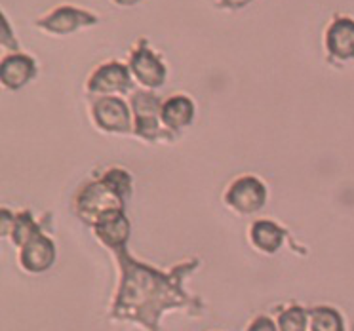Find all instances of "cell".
Listing matches in <instances>:
<instances>
[{
    "mask_svg": "<svg viewBox=\"0 0 354 331\" xmlns=\"http://www.w3.org/2000/svg\"><path fill=\"white\" fill-rule=\"evenodd\" d=\"M118 263L122 269V280L113 305L115 320H130L141 323L147 331H158V320L168 308H181L194 305V301L183 292L181 280L193 265H181L171 274H162L133 261L126 249H118Z\"/></svg>",
    "mask_w": 354,
    "mask_h": 331,
    "instance_id": "obj_1",
    "label": "cell"
},
{
    "mask_svg": "<svg viewBox=\"0 0 354 331\" xmlns=\"http://www.w3.org/2000/svg\"><path fill=\"white\" fill-rule=\"evenodd\" d=\"M124 187L128 189L130 181L122 171H111L105 181L88 185L78 196V211L86 219L97 223L101 217L109 214L122 211L124 208Z\"/></svg>",
    "mask_w": 354,
    "mask_h": 331,
    "instance_id": "obj_2",
    "label": "cell"
},
{
    "mask_svg": "<svg viewBox=\"0 0 354 331\" xmlns=\"http://www.w3.org/2000/svg\"><path fill=\"white\" fill-rule=\"evenodd\" d=\"M265 198L267 191L261 181L255 178H242L234 181L227 193V204L242 216L259 211L265 206Z\"/></svg>",
    "mask_w": 354,
    "mask_h": 331,
    "instance_id": "obj_3",
    "label": "cell"
},
{
    "mask_svg": "<svg viewBox=\"0 0 354 331\" xmlns=\"http://www.w3.org/2000/svg\"><path fill=\"white\" fill-rule=\"evenodd\" d=\"M131 78L128 67H124L122 63H107L101 65L100 69L93 73V77L88 82V90L92 93L100 95H111V93L126 92L130 90Z\"/></svg>",
    "mask_w": 354,
    "mask_h": 331,
    "instance_id": "obj_4",
    "label": "cell"
},
{
    "mask_svg": "<svg viewBox=\"0 0 354 331\" xmlns=\"http://www.w3.org/2000/svg\"><path fill=\"white\" fill-rule=\"evenodd\" d=\"M97 21L95 16L88 14L84 10L71 8V6H63L52 12L50 16L40 19L39 27L48 32H54V35H71V32L78 31L82 27L93 25Z\"/></svg>",
    "mask_w": 354,
    "mask_h": 331,
    "instance_id": "obj_5",
    "label": "cell"
},
{
    "mask_svg": "<svg viewBox=\"0 0 354 331\" xmlns=\"http://www.w3.org/2000/svg\"><path fill=\"white\" fill-rule=\"evenodd\" d=\"M130 70L131 75L139 80V84L151 88V90L160 88L166 80V67L147 46H141L136 54L131 55Z\"/></svg>",
    "mask_w": 354,
    "mask_h": 331,
    "instance_id": "obj_6",
    "label": "cell"
},
{
    "mask_svg": "<svg viewBox=\"0 0 354 331\" xmlns=\"http://www.w3.org/2000/svg\"><path fill=\"white\" fill-rule=\"evenodd\" d=\"M93 118L105 131L124 133L130 130V111L118 97H103L93 105Z\"/></svg>",
    "mask_w": 354,
    "mask_h": 331,
    "instance_id": "obj_7",
    "label": "cell"
},
{
    "mask_svg": "<svg viewBox=\"0 0 354 331\" xmlns=\"http://www.w3.org/2000/svg\"><path fill=\"white\" fill-rule=\"evenodd\" d=\"M35 75H37L35 62L21 54L8 55L0 67V78L6 90H21L27 82H31Z\"/></svg>",
    "mask_w": 354,
    "mask_h": 331,
    "instance_id": "obj_8",
    "label": "cell"
},
{
    "mask_svg": "<svg viewBox=\"0 0 354 331\" xmlns=\"http://www.w3.org/2000/svg\"><path fill=\"white\" fill-rule=\"evenodd\" d=\"M326 46L335 59L346 62L354 57V21L341 17L333 21L326 35Z\"/></svg>",
    "mask_w": 354,
    "mask_h": 331,
    "instance_id": "obj_9",
    "label": "cell"
},
{
    "mask_svg": "<svg viewBox=\"0 0 354 331\" xmlns=\"http://www.w3.org/2000/svg\"><path fill=\"white\" fill-rule=\"evenodd\" d=\"M54 244H52V240H48L42 234L35 236L21 249V265H24V269L27 272H32V274H39V272H44V270L50 269L54 265Z\"/></svg>",
    "mask_w": 354,
    "mask_h": 331,
    "instance_id": "obj_10",
    "label": "cell"
},
{
    "mask_svg": "<svg viewBox=\"0 0 354 331\" xmlns=\"http://www.w3.org/2000/svg\"><path fill=\"white\" fill-rule=\"evenodd\" d=\"M95 232H97V236L105 246L118 249L128 240L130 225H128V219L124 217L122 211H116V214H109V216L101 217L100 221L95 223Z\"/></svg>",
    "mask_w": 354,
    "mask_h": 331,
    "instance_id": "obj_11",
    "label": "cell"
},
{
    "mask_svg": "<svg viewBox=\"0 0 354 331\" xmlns=\"http://www.w3.org/2000/svg\"><path fill=\"white\" fill-rule=\"evenodd\" d=\"M133 108H136V120H138V133L149 138L151 131H156V116L162 113V107L158 105V100L153 93L141 92L133 95Z\"/></svg>",
    "mask_w": 354,
    "mask_h": 331,
    "instance_id": "obj_12",
    "label": "cell"
},
{
    "mask_svg": "<svg viewBox=\"0 0 354 331\" xmlns=\"http://www.w3.org/2000/svg\"><path fill=\"white\" fill-rule=\"evenodd\" d=\"M162 120L164 124L171 128V130H179V128H185L189 124L193 122L194 116V105L193 101L185 97V95H176L168 100L162 105Z\"/></svg>",
    "mask_w": 354,
    "mask_h": 331,
    "instance_id": "obj_13",
    "label": "cell"
},
{
    "mask_svg": "<svg viewBox=\"0 0 354 331\" xmlns=\"http://www.w3.org/2000/svg\"><path fill=\"white\" fill-rule=\"evenodd\" d=\"M282 240H284V231L270 221H259L252 227V242L265 254H274L282 246Z\"/></svg>",
    "mask_w": 354,
    "mask_h": 331,
    "instance_id": "obj_14",
    "label": "cell"
},
{
    "mask_svg": "<svg viewBox=\"0 0 354 331\" xmlns=\"http://www.w3.org/2000/svg\"><path fill=\"white\" fill-rule=\"evenodd\" d=\"M310 331H345V328L335 308L318 307L310 312Z\"/></svg>",
    "mask_w": 354,
    "mask_h": 331,
    "instance_id": "obj_15",
    "label": "cell"
},
{
    "mask_svg": "<svg viewBox=\"0 0 354 331\" xmlns=\"http://www.w3.org/2000/svg\"><path fill=\"white\" fill-rule=\"evenodd\" d=\"M39 227L32 223V219L29 214H21L14 219V227H12V238L17 246L24 247L25 244H29L35 236H39Z\"/></svg>",
    "mask_w": 354,
    "mask_h": 331,
    "instance_id": "obj_16",
    "label": "cell"
},
{
    "mask_svg": "<svg viewBox=\"0 0 354 331\" xmlns=\"http://www.w3.org/2000/svg\"><path fill=\"white\" fill-rule=\"evenodd\" d=\"M280 331H307V312L301 307H292L278 316Z\"/></svg>",
    "mask_w": 354,
    "mask_h": 331,
    "instance_id": "obj_17",
    "label": "cell"
},
{
    "mask_svg": "<svg viewBox=\"0 0 354 331\" xmlns=\"http://www.w3.org/2000/svg\"><path fill=\"white\" fill-rule=\"evenodd\" d=\"M0 29H2V44L8 48V50H17V42L14 40V35H12V29H10L6 17L0 19Z\"/></svg>",
    "mask_w": 354,
    "mask_h": 331,
    "instance_id": "obj_18",
    "label": "cell"
},
{
    "mask_svg": "<svg viewBox=\"0 0 354 331\" xmlns=\"http://www.w3.org/2000/svg\"><path fill=\"white\" fill-rule=\"evenodd\" d=\"M248 331H278V330H277V323L272 322L270 318L261 316V318H257V320L248 328Z\"/></svg>",
    "mask_w": 354,
    "mask_h": 331,
    "instance_id": "obj_19",
    "label": "cell"
},
{
    "mask_svg": "<svg viewBox=\"0 0 354 331\" xmlns=\"http://www.w3.org/2000/svg\"><path fill=\"white\" fill-rule=\"evenodd\" d=\"M252 0H221V4H223L225 8H231V10H240L248 6Z\"/></svg>",
    "mask_w": 354,
    "mask_h": 331,
    "instance_id": "obj_20",
    "label": "cell"
},
{
    "mask_svg": "<svg viewBox=\"0 0 354 331\" xmlns=\"http://www.w3.org/2000/svg\"><path fill=\"white\" fill-rule=\"evenodd\" d=\"M118 6H124V8H130V6H136L138 2H141V0H115Z\"/></svg>",
    "mask_w": 354,
    "mask_h": 331,
    "instance_id": "obj_21",
    "label": "cell"
}]
</instances>
